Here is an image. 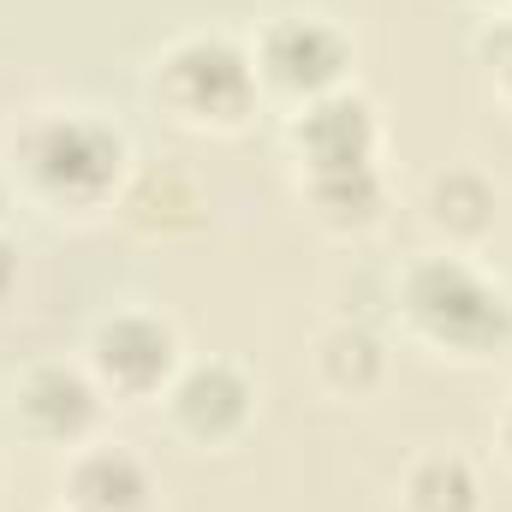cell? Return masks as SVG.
<instances>
[{"label": "cell", "instance_id": "cell-1", "mask_svg": "<svg viewBox=\"0 0 512 512\" xmlns=\"http://www.w3.org/2000/svg\"><path fill=\"white\" fill-rule=\"evenodd\" d=\"M6 185L54 221H90L126 203L131 137L96 108H36L6 137Z\"/></svg>", "mask_w": 512, "mask_h": 512}, {"label": "cell", "instance_id": "cell-2", "mask_svg": "<svg viewBox=\"0 0 512 512\" xmlns=\"http://www.w3.org/2000/svg\"><path fill=\"white\" fill-rule=\"evenodd\" d=\"M399 328L435 358L489 364L512 346V292L465 251L417 256L399 274Z\"/></svg>", "mask_w": 512, "mask_h": 512}, {"label": "cell", "instance_id": "cell-3", "mask_svg": "<svg viewBox=\"0 0 512 512\" xmlns=\"http://www.w3.org/2000/svg\"><path fill=\"white\" fill-rule=\"evenodd\" d=\"M143 96L179 131H203V137L245 131L251 114L262 108L251 42L227 36V30H185L149 60Z\"/></svg>", "mask_w": 512, "mask_h": 512}, {"label": "cell", "instance_id": "cell-4", "mask_svg": "<svg viewBox=\"0 0 512 512\" xmlns=\"http://www.w3.org/2000/svg\"><path fill=\"white\" fill-rule=\"evenodd\" d=\"M179 364H185L179 328L143 304H120V310L96 316L84 334V370L96 376L108 399H126V405L161 399L167 382L179 376Z\"/></svg>", "mask_w": 512, "mask_h": 512}, {"label": "cell", "instance_id": "cell-5", "mask_svg": "<svg viewBox=\"0 0 512 512\" xmlns=\"http://www.w3.org/2000/svg\"><path fill=\"white\" fill-rule=\"evenodd\" d=\"M251 60H256V78H262V96H286L292 108H304L316 96L346 90L352 36L322 12H280V18H268L256 30Z\"/></svg>", "mask_w": 512, "mask_h": 512}, {"label": "cell", "instance_id": "cell-6", "mask_svg": "<svg viewBox=\"0 0 512 512\" xmlns=\"http://www.w3.org/2000/svg\"><path fill=\"white\" fill-rule=\"evenodd\" d=\"M286 143L298 161V179H322V173H358V167H382V114L364 90H334L316 96L304 108H292Z\"/></svg>", "mask_w": 512, "mask_h": 512}, {"label": "cell", "instance_id": "cell-7", "mask_svg": "<svg viewBox=\"0 0 512 512\" xmlns=\"http://www.w3.org/2000/svg\"><path fill=\"white\" fill-rule=\"evenodd\" d=\"M167 423L191 447H233L256 417V382L233 358H191L161 393Z\"/></svg>", "mask_w": 512, "mask_h": 512}, {"label": "cell", "instance_id": "cell-8", "mask_svg": "<svg viewBox=\"0 0 512 512\" xmlns=\"http://www.w3.org/2000/svg\"><path fill=\"white\" fill-rule=\"evenodd\" d=\"M102 411H108V393L84 364H66V358H42L12 382V417L42 447H84Z\"/></svg>", "mask_w": 512, "mask_h": 512}, {"label": "cell", "instance_id": "cell-9", "mask_svg": "<svg viewBox=\"0 0 512 512\" xmlns=\"http://www.w3.org/2000/svg\"><path fill=\"white\" fill-rule=\"evenodd\" d=\"M155 501V471L143 453L120 441H84L72 447L60 471V512H149Z\"/></svg>", "mask_w": 512, "mask_h": 512}, {"label": "cell", "instance_id": "cell-10", "mask_svg": "<svg viewBox=\"0 0 512 512\" xmlns=\"http://www.w3.org/2000/svg\"><path fill=\"white\" fill-rule=\"evenodd\" d=\"M423 221L447 239V251H471L501 221V191L477 167H441L423 191Z\"/></svg>", "mask_w": 512, "mask_h": 512}, {"label": "cell", "instance_id": "cell-11", "mask_svg": "<svg viewBox=\"0 0 512 512\" xmlns=\"http://www.w3.org/2000/svg\"><path fill=\"white\" fill-rule=\"evenodd\" d=\"M304 209L328 227V233H370L387 221V173L382 167H358V173H322V179H298Z\"/></svg>", "mask_w": 512, "mask_h": 512}, {"label": "cell", "instance_id": "cell-12", "mask_svg": "<svg viewBox=\"0 0 512 512\" xmlns=\"http://www.w3.org/2000/svg\"><path fill=\"white\" fill-rule=\"evenodd\" d=\"M310 364H316V382L334 399H364L387 376V346L364 322H334L310 340Z\"/></svg>", "mask_w": 512, "mask_h": 512}, {"label": "cell", "instance_id": "cell-13", "mask_svg": "<svg viewBox=\"0 0 512 512\" xmlns=\"http://www.w3.org/2000/svg\"><path fill=\"white\" fill-rule=\"evenodd\" d=\"M399 507L405 512H483V477L453 447L417 453L405 465V477H399Z\"/></svg>", "mask_w": 512, "mask_h": 512}, {"label": "cell", "instance_id": "cell-14", "mask_svg": "<svg viewBox=\"0 0 512 512\" xmlns=\"http://www.w3.org/2000/svg\"><path fill=\"white\" fill-rule=\"evenodd\" d=\"M477 60H483V72H489L495 96L512 108V12H495V24H483V36H477Z\"/></svg>", "mask_w": 512, "mask_h": 512}, {"label": "cell", "instance_id": "cell-15", "mask_svg": "<svg viewBox=\"0 0 512 512\" xmlns=\"http://www.w3.org/2000/svg\"><path fill=\"white\" fill-rule=\"evenodd\" d=\"M12 286H18V245L0 233V298H6Z\"/></svg>", "mask_w": 512, "mask_h": 512}, {"label": "cell", "instance_id": "cell-16", "mask_svg": "<svg viewBox=\"0 0 512 512\" xmlns=\"http://www.w3.org/2000/svg\"><path fill=\"white\" fill-rule=\"evenodd\" d=\"M495 447H501V459L512 465V393L501 399V411H495Z\"/></svg>", "mask_w": 512, "mask_h": 512}, {"label": "cell", "instance_id": "cell-17", "mask_svg": "<svg viewBox=\"0 0 512 512\" xmlns=\"http://www.w3.org/2000/svg\"><path fill=\"white\" fill-rule=\"evenodd\" d=\"M483 6H495V12H512V0H483Z\"/></svg>", "mask_w": 512, "mask_h": 512}]
</instances>
